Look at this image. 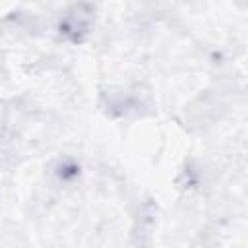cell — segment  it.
<instances>
[{
  "label": "cell",
  "mask_w": 248,
  "mask_h": 248,
  "mask_svg": "<svg viewBox=\"0 0 248 248\" xmlns=\"http://www.w3.org/2000/svg\"><path fill=\"white\" fill-rule=\"evenodd\" d=\"M81 8L83 6H79V17L76 19L74 17V14L72 16H68L66 19H64V23L60 25V29L66 33V35H72V39L74 41H79V33H85L87 31V27H89V16H91V12L87 10L85 14H81Z\"/></svg>",
  "instance_id": "1"
}]
</instances>
